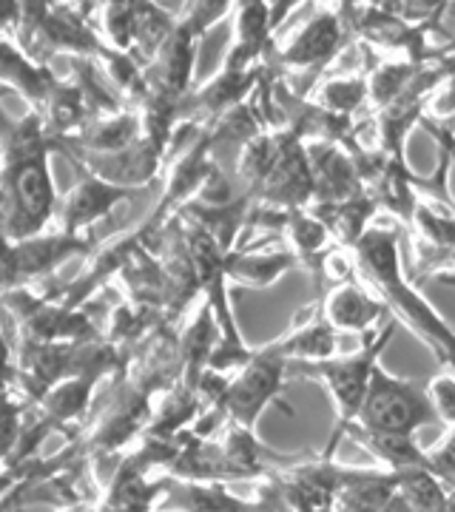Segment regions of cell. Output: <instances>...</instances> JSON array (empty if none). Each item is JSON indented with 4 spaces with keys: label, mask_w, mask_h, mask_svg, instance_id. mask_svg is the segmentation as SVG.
<instances>
[{
    "label": "cell",
    "mask_w": 455,
    "mask_h": 512,
    "mask_svg": "<svg viewBox=\"0 0 455 512\" xmlns=\"http://www.w3.org/2000/svg\"><path fill=\"white\" fill-rule=\"evenodd\" d=\"M319 308L330 325L339 330V336H364L390 319L387 305L364 285L359 276L336 282L319 299Z\"/></svg>",
    "instance_id": "cell-17"
},
{
    "label": "cell",
    "mask_w": 455,
    "mask_h": 512,
    "mask_svg": "<svg viewBox=\"0 0 455 512\" xmlns=\"http://www.w3.org/2000/svg\"><path fill=\"white\" fill-rule=\"evenodd\" d=\"M433 421H438V413L430 399L427 382L401 379L379 362L367 387L359 419L353 424H359L364 430H376V433H413L416 436L421 427Z\"/></svg>",
    "instance_id": "cell-5"
},
{
    "label": "cell",
    "mask_w": 455,
    "mask_h": 512,
    "mask_svg": "<svg viewBox=\"0 0 455 512\" xmlns=\"http://www.w3.org/2000/svg\"><path fill=\"white\" fill-rule=\"evenodd\" d=\"M427 464L436 476L455 487V427H447V433L433 447H427Z\"/></svg>",
    "instance_id": "cell-33"
},
{
    "label": "cell",
    "mask_w": 455,
    "mask_h": 512,
    "mask_svg": "<svg viewBox=\"0 0 455 512\" xmlns=\"http://www.w3.org/2000/svg\"><path fill=\"white\" fill-rule=\"evenodd\" d=\"M308 100L336 117H362L367 111V77L364 72L330 77L313 89Z\"/></svg>",
    "instance_id": "cell-29"
},
{
    "label": "cell",
    "mask_w": 455,
    "mask_h": 512,
    "mask_svg": "<svg viewBox=\"0 0 455 512\" xmlns=\"http://www.w3.org/2000/svg\"><path fill=\"white\" fill-rule=\"evenodd\" d=\"M333 510H401L396 473L384 470L379 464L376 467H350V464H342V476H339V490H336Z\"/></svg>",
    "instance_id": "cell-21"
},
{
    "label": "cell",
    "mask_w": 455,
    "mask_h": 512,
    "mask_svg": "<svg viewBox=\"0 0 455 512\" xmlns=\"http://www.w3.org/2000/svg\"><path fill=\"white\" fill-rule=\"evenodd\" d=\"M305 146L316 180L313 202H339L362 194L364 183L356 148L336 140H305Z\"/></svg>",
    "instance_id": "cell-16"
},
{
    "label": "cell",
    "mask_w": 455,
    "mask_h": 512,
    "mask_svg": "<svg viewBox=\"0 0 455 512\" xmlns=\"http://www.w3.org/2000/svg\"><path fill=\"white\" fill-rule=\"evenodd\" d=\"M268 69H225L202 83L182 100L180 123L188 128L211 126L225 111L237 109L239 103L251 100L265 86Z\"/></svg>",
    "instance_id": "cell-10"
},
{
    "label": "cell",
    "mask_w": 455,
    "mask_h": 512,
    "mask_svg": "<svg viewBox=\"0 0 455 512\" xmlns=\"http://www.w3.org/2000/svg\"><path fill=\"white\" fill-rule=\"evenodd\" d=\"M288 367L291 365L282 356H276L268 345L254 348L251 359L239 367L237 373L231 376V382H228V396H225L228 419L256 430L262 413L271 404H279L288 416H293L291 407L282 402Z\"/></svg>",
    "instance_id": "cell-7"
},
{
    "label": "cell",
    "mask_w": 455,
    "mask_h": 512,
    "mask_svg": "<svg viewBox=\"0 0 455 512\" xmlns=\"http://www.w3.org/2000/svg\"><path fill=\"white\" fill-rule=\"evenodd\" d=\"M18 46L37 60L49 63L57 55L97 57V52L106 46V40L100 35V29L91 26L89 15H80L63 3H55L52 12L32 32V37Z\"/></svg>",
    "instance_id": "cell-13"
},
{
    "label": "cell",
    "mask_w": 455,
    "mask_h": 512,
    "mask_svg": "<svg viewBox=\"0 0 455 512\" xmlns=\"http://www.w3.org/2000/svg\"><path fill=\"white\" fill-rule=\"evenodd\" d=\"M291 268H299V259L288 251H228L225 254V274L231 282L245 288H268Z\"/></svg>",
    "instance_id": "cell-25"
},
{
    "label": "cell",
    "mask_w": 455,
    "mask_h": 512,
    "mask_svg": "<svg viewBox=\"0 0 455 512\" xmlns=\"http://www.w3.org/2000/svg\"><path fill=\"white\" fill-rule=\"evenodd\" d=\"M200 40L202 37L197 32H191L180 18L177 29L163 43V49L146 63V97L163 100L168 106L180 109L182 100L194 89L191 83H194V66H197Z\"/></svg>",
    "instance_id": "cell-11"
},
{
    "label": "cell",
    "mask_w": 455,
    "mask_h": 512,
    "mask_svg": "<svg viewBox=\"0 0 455 512\" xmlns=\"http://www.w3.org/2000/svg\"><path fill=\"white\" fill-rule=\"evenodd\" d=\"M401 231L404 225L396 220H376L364 231V237L353 248L359 279L382 299L390 316L399 319V325H407L433 350L441 367L455 370V328L433 308V302L424 299V293L416 288V279H410L404 271Z\"/></svg>",
    "instance_id": "cell-1"
},
{
    "label": "cell",
    "mask_w": 455,
    "mask_h": 512,
    "mask_svg": "<svg viewBox=\"0 0 455 512\" xmlns=\"http://www.w3.org/2000/svg\"><path fill=\"white\" fill-rule=\"evenodd\" d=\"M382 3L413 23H438L444 9L450 6V0H382Z\"/></svg>",
    "instance_id": "cell-32"
},
{
    "label": "cell",
    "mask_w": 455,
    "mask_h": 512,
    "mask_svg": "<svg viewBox=\"0 0 455 512\" xmlns=\"http://www.w3.org/2000/svg\"><path fill=\"white\" fill-rule=\"evenodd\" d=\"M143 134V114L137 109H120L106 117H94L77 134L60 140L66 157L72 154H106L131 146Z\"/></svg>",
    "instance_id": "cell-22"
},
{
    "label": "cell",
    "mask_w": 455,
    "mask_h": 512,
    "mask_svg": "<svg viewBox=\"0 0 455 512\" xmlns=\"http://www.w3.org/2000/svg\"><path fill=\"white\" fill-rule=\"evenodd\" d=\"M350 43L356 40L342 6L336 0H325L308 20H302L291 35L273 46L268 69L273 66L282 72V77H305L308 83H313L342 57Z\"/></svg>",
    "instance_id": "cell-4"
},
{
    "label": "cell",
    "mask_w": 455,
    "mask_h": 512,
    "mask_svg": "<svg viewBox=\"0 0 455 512\" xmlns=\"http://www.w3.org/2000/svg\"><path fill=\"white\" fill-rule=\"evenodd\" d=\"M57 3L69 6V9L80 12V15H89V18H94V15H97V6H94V0H57Z\"/></svg>",
    "instance_id": "cell-34"
},
{
    "label": "cell",
    "mask_w": 455,
    "mask_h": 512,
    "mask_svg": "<svg viewBox=\"0 0 455 512\" xmlns=\"http://www.w3.org/2000/svg\"><path fill=\"white\" fill-rule=\"evenodd\" d=\"M345 436L356 441V447L370 453L373 461L384 470H390V473L427 464V450L416 441L413 433H376V430H364L359 424H350Z\"/></svg>",
    "instance_id": "cell-24"
},
{
    "label": "cell",
    "mask_w": 455,
    "mask_h": 512,
    "mask_svg": "<svg viewBox=\"0 0 455 512\" xmlns=\"http://www.w3.org/2000/svg\"><path fill=\"white\" fill-rule=\"evenodd\" d=\"M180 18L171 15L160 0H137V32H134V52L143 66L163 49V43L177 29Z\"/></svg>",
    "instance_id": "cell-30"
},
{
    "label": "cell",
    "mask_w": 455,
    "mask_h": 512,
    "mask_svg": "<svg viewBox=\"0 0 455 512\" xmlns=\"http://www.w3.org/2000/svg\"><path fill=\"white\" fill-rule=\"evenodd\" d=\"M0 77H3V86L18 92L32 111L43 109L46 100L57 89V83L63 80V77H57L55 69L46 60L32 57L6 35L0 43Z\"/></svg>",
    "instance_id": "cell-20"
},
{
    "label": "cell",
    "mask_w": 455,
    "mask_h": 512,
    "mask_svg": "<svg viewBox=\"0 0 455 512\" xmlns=\"http://www.w3.org/2000/svg\"><path fill=\"white\" fill-rule=\"evenodd\" d=\"M399 328V319L390 316L376 330L364 333V342L353 353H336L325 362H308L299 365V379H313L328 390L333 413H336V424H333V436L328 441V450L333 453L336 444L345 439L347 427L359 419L367 387L373 379V370L382 362V353L387 342L393 339V333Z\"/></svg>",
    "instance_id": "cell-2"
},
{
    "label": "cell",
    "mask_w": 455,
    "mask_h": 512,
    "mask_svg": "<svg viewBox=\"0 0 455 512\" xmlns=\"http://www.w3.org/2000/svg\"><path fill=\"white\" fill-rule=\"evenodd\" d=\"M168 151L157 146L151 137L140 134L131 146L106 151V154H72L69 160L74 168H86L91 174L103 177L106 183L120 185V188H134L146 191L163 174V163Z\"/></svg>",
    "instance_id": "cell-12"
},
{
    "label": "cell",
    "mask_w": 455,
    "mask_h": 512,
    "mask_svg": "<svg viewBox=\"0 0 455 512\" xmlns=\"http://www.w3.org/2000/svg\"><path fill=\"white\" fill-rule=\"evenodd\" d=\"M399 481L401 510L419 512H444L455 510V495L450 484L436 476L427 464L424 467H407L396 473Z\"/></svg>",
    "instance_id": "cell-26"
},
{
    "label": "cell",
    "mask_w": 455,
    "mask_h": 512,
    "mask_svg": "<svg viewBox=\"0 0 455 512\" xmlns=\"http://www.w3.org/2000/svg\"><path fill=\"white\" fill-rule=\"evenodd\" d=\"M154 470H148L140 458L134 456L131 450L120 456L117 470L111 476V484L106 487V493L97 498V510H154L160 507L157 501H165L168 493V481L171 476L163 473L160 478H151Z\"/></svg>",
    "instance_id": "cell-19"
},
{
    "label": "cell",
    "mask_w": 455,
    "mask_h": 512,
    "mask_svg": "<svg viewBox=\"0 0 455 512\" xmlns=\"http://www.w3.org/2000/svg\"><path fill=\"white\" fill-rule=\"evenodd\" d=\"M271 0H237L234 6V37L222 57L225 69H268L273 55Z\"/></svg>",
    "instance_id": "cell-15"
},
{
    "label": "cell",
    "mask_w": 455,
    "mask_h": 512,
    "mask_svg": "<svg viewBox=\"0 0 455 512\" xmlns=\"http://www.w3.org/2000/svg\"><path fill=\"white\" fill-rule=\"evenodd\" d=\"M308 208L328 225L333 242L342 248H356V242L364 237V231L382 214L367 191L339 202H313Z\"/></svg>",
    "instance_id": "cell-23"
},
{
    "label": "cell",
    "mask_w": 455,
    "mask_h": 512,
    "mask_svg": "<svg viewBox=\"0 0 455 512\" xmlns=\"http://www.w3.org/2000/svg\"><path fill=\"white\" fill-rule=\"evenodd\" d=\"M151 393L140 390L126 379V373L114 376V390L106 404L94 416L89 427L77 436V447L83 456H117L128 444L143 436L151 419Z\"/></svg>",
    "instance_id": "cell-6"
},
{
    "label": "cell",
    "mask_w": 455,
    "mask_h": 512,
    "mask_svg": "<svg viewBox=\"0 0 455 512\" xmlns=\"http://www.w3.org/2000/svg\"><path fill=\"white\" fill-rule=\"evenodd\" d=\"M77 171H80V177L60 197V211H57L60 228L69 234H89L91 228L106 220L117 205L137 197L134 188L106 183L103 177L91 174L86 168H77Z\"/></svg>",
    "instance_id": "cell-14"
},
{
    "label": "cell",
    "mask_w": 455,
    "mask_h": 512,
    "mask_svg": "<svg viewBox=\"0 0 455 512\" xmlns=\"http://www.w3.org/2000/svg\"><path fill=\"white\" fill-rule=\"evenodd\" d=\"M100 384V379L94 376H66L57 384H52L37 404L43 407V413L55 421L57 427H69L74 421H80L91 410L94 402V387Z\"/></svg>",
    "instance_id": "cell-27"
},
{
    "label": "cell",
    "mask_w": 455,
    "mask_h": 512,
    "mask_svg": "<svg viewBox=\"0 0 455 512\" xmlns=\"http://www.w3.org/2000/svg\"><path fill=\"white\" fill-rule=\"evenodd\" d=\"M234 6H237V0H191V6L182 15V23L191 32L205 37L217 26L219 20L234 15Z\"/></svg>",
    "instance_id": "cell-31"
},
{
    "label": "cell",
    "mask_w": 455,
    "mask_h": 512,
    "mask_svg": "<svg viewBox=\"0 0 455 512\" xmlns=\"http://www.w3.org/2000/svg\"><path fill=\"white\" fill-rule=\"evenodd\" d=\"M60 194L52 174V154L3 160L0 220L6 242L35 237L57 220Z\"/></svg>",
    "instance_id": "cell-3"
},
{
    "label": "cell",
    "mask_w": 455,
    "mask_h": 512,
    "mask_svg": "<svg viewBox=\"0 0 455 512\" xmlns=\"http://www.w3.org/2000/svg\"><path fill=\"white\" fill-rule=\"evenodd\" d=\"M222 484L225 481H185V478L171 476L165 501H177L174 510H262L254 501H242L237 495H231Z\"/></svg>",
    "instance_id": "cell-28"
},
{
    "label": "cell",
    "mask_w": 455,
    "mask_h": 512,
    "mask_svg": "<svg viewBox=\"0 0 455 512\" xmlns=\"http://www.w3.org/2000/svg\"><path fill=\"white\" fill-rule=\"evenodd\" d=\"M336 339H339V330L325 319L316 299L308 308L293 313L291 328L268 342V348L276 356H282L288 365H308V362H325L330 356H336Z\"/></svg>",
    "instance_id": "cell-18"
},
{
    "label": "cell",
    "mask_w": 455,
    "mask_h": 512,
    "mask_svg": "<svg viewBox=\"0 0 455 512\" xmlns=\"http://www.w3.org/2000/svg\"><path fill=\"white\" fill-rule=\"evenodd\" d=\"M91 251L89 234H69L60 225L46 228L35 237L6 242L3 251V288L32 285L43 276L60 271L69 259Z\"/></svg>",
    "instance_id": "cell-8"
},
{
    "label": "cell",
    "mask_w": 455,
    "mask_h": 512,
    "mask_svg": "<svg viewBox=\"0 0 455 512\" xmlns=\"http://www.w3.org/2000/svg\"><path fill=\"white\" fill-rule=\"evenodd\" d=\"M316 197V180L308 160V146L299 128L285 123V143L268 171V177L254 191L256 205L268 208H308Z\"/></svg>",
    "instance_id": "cell-9"
}]
</instances>
